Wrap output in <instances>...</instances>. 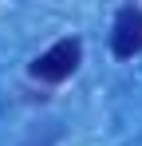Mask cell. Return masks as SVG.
<instances>
[{"instance_id": "obj_2", "label": "cell", "mask_w": 142, "mask_h": 146, "mask_svg": "<svg viewBox=\"0 0 142 146\" xmlns=\"http://www.w3.org/2000/svg\"><path fill=\"white\" fill-rule=\"evenodd\" d=\"M111 51H115L118 59H130V55L142 51V8L138 4L118 8L115 28H111Z\"/></svg>"}, {"instance_id": "obj_1", "label": "cell", "mask_w": 142, "mask_h": 146, "mask_svg": "<svg viewBox=\"0 0 142 146\" xmlns=\"http://www.w3.org/2000/svg\"><path fill=\"white\" fill-rule=\"evenodd\" d=\"M79 59H83V44L79 40H59L44 55L32 59V79H40V83H63V79L75 75Z\"/></svg>"}]
</instances>
